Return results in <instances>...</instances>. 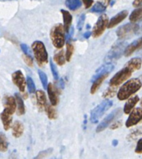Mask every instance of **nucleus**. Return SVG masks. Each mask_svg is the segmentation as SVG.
I'll use <instances>...</instances> for the list:
<instances>
[{"label": "nucleus", "mask_w": 142, "mask_h": 159, "mask_svg": "<svg viewBox=\"0 0 142 159\" xmlns=\"http://www.w3.org/2000/svg\"><path fill=\"white\" fill-rule=\"evenodd\" d=\"M82 3L86 8H89L92 5L93 0H82Z\"/></svg>", "instance_id": "43"}, {"label": "nucleus", "mask_w": 142, "mask_h": 159, "mask_svg": "<svg viewBox=\"0 0 142 159\" xmlns=\"http://www.w3.org/2000/svg\"><path fill=\"white\" fill-rule=\"evenodd\" d=\"M114 69V65L111 64V63H106L105 65L101 66L100 68L96 71V73L94 74V76L91 78V82L95 81L96 78L100 77V76L103 75V74H106V73H111V71Z\"/></svg>", "instance_id": "15"}, {"label": "nucleus", "mask_w": 142, "mask_h": 159, "mask_svg": "<svg viewBox=\"0 0 142 159\" xmlns=\"http://www.w3.org/2000/svg\"><path fill=\"white\" fill-rule=\"evenodd\" d=\"M135 152L138 154H140L142 152V139L140 138L139 141L137 143L136 148H135Z\"/></svg>", "instance_id": "41"}, {"label": "nucleus", "mask_w": 142, "mask_h": 159, "mask_svg": "<svg viewBox=\"0 0 142 159\" xmlns=\"http://www.w3.org/2000/svg\"><path fill=\"white\" fill-rule=\"evenodd\" d=\"M141 81L139 78H133L122 85L117 93V98L121 101L126 100L130 97L138 92L141 88Z\"/></svg>", "instance_id": "1"}, {"label": "nucleus", "mask_w": 142, "mask_h": 159, "mask_svg": "<svg viewBox=\"0 0 142 159\" xmlns=\"http://www.w3.org/2000/svg\"><path fill=\"white\" fill-rule=\"evenodd\" d=\"M116 93H117V87L110 86L103 93L102 98H112V97L116 95Z\"/></svg>", "instance_id": "30"}, {"label": "nucleus", "mask_w": 142, "mask_h": 159, "mask_svg": "<svg viewBox=\"0 0 142 159\" xmlns=\"http://www.w3.org/2000/svg\"><path fill=\"white\" fill-rule=\"evenodd\" d=\"M12 129H13V137L16 138H18L23 135V130H24V127H23V124L21 123L20 121H16V122H14V123H13V127H12Z\"/></svg>", "instance_id": "22"}, {"label": "nucleus", "mask_w": 142, "mask_h": 159, "mask_svg": "<svg viewBox=\"0 0 142 159\" xmlns=\"http://www.w3.org/2000/svg\"><path fill=\"white\" fill-rule=\"evenodd\" d=\"M142 18V8H139L134 10L130 15V21L131 23H136L140 21Z\"/></svg>", "instance_id": "28"}, {"label": "nucleus", "mask_w": 142, "mask_h": 159, "mask_svg": "<svg viewBox=\"0 0 142 159\" xmlns=\"http://www.w3.org/2000/svg\"><path fill=\"white\" fill-rule=\"evenodd\" d=\"M142 45V39H139L138 40H135L131 44L126 46V48L124 50V54L126 57H129L135 51V50L140 48Z\"/></svg>", "instance_id": "17"}, {"label": "nucleus", "mask_w": 142, "mask_h": 159, "mask_svg": "<svg viewBox=\"0 0 142 159\" xmlns=\"http://www.w3.org/2000/svg\"><path fill=\"white\" fill-rule=\"evenodd\" d=\"M106 6L104 3H101V2H97L95 5L93 6L91 12H92V13H102L106 10Z\"/></svg>", "instance_id": "32"}, {"label": "nucleus", "mask_w": 142, "mask_h": 159, "mask_svg": "<svg viewBox=\"0 0 142 159\" xmlns=\"http://www.w3.org/2000/svg\"><path fill=\"white\" fill-rule=\"evenodd\" d=\"M74 50H75L74 45L73 44V43L71 42V40H68L67 43V50H66V53H65L66 61L69 62L71 60V58H72L73 55V52H74Z\"/></svg>", "instance_id": "26"}, {"label": "nucleus", "mask_w": 142, "mask_h": 159, "mask_svg": "<svg viewBox=\"0 0 142 159\" xmlns=\"http://www.w3.org/2000/svg\"><path fill=\"white\" fill-rule=\"evenodd\" d=\"M66 6L69 8L70 10H77L82 6L81 0H66Z\"/></svg>", "instance_id": "27"}, {"label": "nucleus", "mask_w": 142, "mask_h": 159, "mask_svg": "<svg viewBox=\"0 0 142 159\" xmlns=\"http://www.w3.org/2000/svg\"><path fill=\"white\" fill-rule=\"evenodd\" d=\"M126 45V42H120L114 45L105 57V63H111L113 61L118 60L124 52Z\"/></svg>", "instance_id": "5"}, {"label": "nucleus", "mask_w": 142, "mask_h": 159, "mask_svg": "<svg viewBox=\"0 0 142 159\" xmlns=\"http://www.w3.org/2000/svg\"><path fill=\"white\" fill-rule=\"evenodd\" d=\"M23 58L24 59V62L26 63V64L29 67H33V58L30 55H23Z\"/></svg>", "instance_id": "38"}, {"label": "nucleus", "mask_w": 142, "mask_h": 159, "mask_svg": "<svg viewBox=\"0 0 142 159\" xmlns=\"http://www.w3.org/2000/svg\"><path fill=\"white\" fill-rule=\"evenodd\" d=\"M109 19L107 15L106 14H102L99 17L98 20L95 24V26L93 28V31L91 33L92 36L94 38H98L103 34L106 29L107 28V24H108Z\"/></svg>", "instance_id": "9"}, {"label": "nucleus", "mask_w": 142, "mask_h": 159, "mask_svg": "<svg viewBox=\"0 0 142 159\" xmlns=\"http://www.w3.org/2000/svg\"><path fill=\"white\" fill-rule=\"evenodd\" d=\"M8 148V142L6 135L3 133H0V152H4Z\"/></svg>", "instance_id": "29"}, {"label": "nucleus", "mask_w": 142, "mask_h": 159, "mask_svg": "<svg viewBox=\"0 0 142 159\" xmlns=\"http://www.w3.org/2000/svg\"><path fill=\"white\" fill-rule=\"evenodd\" d=\"M53 60L56 62L57 65L62 66L66 63V58H65V54L63 50H60L59 52H56L53 57Z\"/></svg>", "instance_id": "25"}, {"label": "nucleus", "mask_w": 142, "mask_h": 159, "mask_svg": "<svg viewBox=\"0 0 142 159\" xmlns=\"http://www.w3.org/2000/svg\"><path fill=\"white\" fill-rule=\"evenodd\" d=\"M108 74L109 73H106V74H103V75L100 76V77H98V78H96L95 81L92 82L93 84L92 86H91V93L94 94L98 91V89H100V87H101V85L104 82V80L107 78Z\"/></svg>", "instance_id": "21"}, {"label": "nucleus", "mask_w": 142, "mask_h": 159, "mask_svg": "<svg viewBox=\"0 0 142 159\" xmlns=\"http://www.w3.org/2000/svg\"><path fill=\"white\" fill-rule=\"evenodd\" d=\"M51 159H58V158H57V157H52V158H51Z\"/></svg>", "instance_id": "48"}, {"label": "nucleus", "mask_w": 142, "mask_h": 159, "mask_svg": "<svg viewBox=\"0 0 142 159\" xmlns=\"http://www.w3.org/2000/svg\"><path fill=\"white\" fill-rule=\"evenodd\" d=\"M139 97L137 96V95L129 98V100L126 102V104H125L124 106V109H123V111H124L125 113H126V114H129L130 112L134 109L135 106L137 104V102H139Z\"/></svg>", "instance_id": "18"}, {"label": "nucleus", "mask_w": 142, "mask_h": 159, "mask_svg": "<svg viewBox=\"0 0 142 159\" xmlns=\"http://www.w3.org/2000/svg\"><path fill=\"white\" fill-rule=\"evenodd\" d=\"M91 35V33H90V32H87V33H85V34H83V37H84L86 39H87L90 38Z\"/></svg>", "instance_id": "46"}, {"label": "nucleus", "mask_w": 142, "mask_h": 159, "mask_svg": "<svg viewBox=\"0 0 142 159\" xmlns=\"http://www.w3.org/2000/svg\"><path fill=\"white\" fill-rule=\"evenodd\" d=\"M32 48L38 64L41 67L45 65L48 62V54L43 43L41 41H35L32 44Z\"/></svg>", "instance_id": "3"}, {"label": "nucleus", "mask_w": 142, "mask_h": 159, "mask_svg": "<svg viewBox=\"0 0 142 159\" xmlns=\"http://www.w3.org/2000/svg\"><path fill=\"white\" fill-rule=\"evenodd\" d=\"M0 117H1L2 123H3L4 130H9V128H11V125H12V122H13V115L10 114L6 110H3L0 114Z\"/></svg>", "instance_id": "16"}, {"label": "nucleus", "mask_w": 142, "mask_h": 159, "mask_svg": "<svg viewBox=\"0 0 142 159\" xmlns=\"http://www.w3.org/2000/svg\"><path fill=\"white\" fill-rule=\"evenodd\" d=\"M127 67H129L133 72L134 71L139 70L141 68V59L140 57H135L132 58L131 60H130L128 63H126Z\"/></svg>", "instance_id": "24"}, {"label": "nucleus", "mask_w": 142, "mask_h": 159, "mask_svg": "<svg viewBox=\"0 0 142 159\" xmlns=\"http://www.w3.org/2000/svg\"><path fill=\"white\" fill-rule=\"evenodd\" d=\"M141 129L140 128H138V129L132 131L131 133L127 136V140L128 141H134L135 139H136L138 137L141 135Z\"/></svg>", "instance_id": "34"}, {"label": "nucleus", "mask_w": 142, "mask_h": 159, "mask_svg": "<svg viewBox=\"0 0 142 159\" xmlns=\"http://www.w3.org/2000/svg\"><path fill=\"white\" fill-rule=\"evenodd\" d=\"M16 103L18 106V115H23L25 113V105L23 102V99L18 93H15L14 95Z\"/></svg>", "instance_id": "23"}, {"label": "nucleus", "mask_w": 142, "mask_h": 159, "mask_svg": "<svg viewBox=\"0 0 142 159\" xmlns=\"http://www.w3.org/2000/svg\"><path fill=\"white\" fill-rule=\"evenodd\" d=\"M122 126V121H116V123H114L110 127V128H111V130H115V129H117V128H121Z\"/></svg>", "instance_id": "40"}, {"label": "nucleus", "mask_w": 142, "mask_h": 159, "mask_svg": "<svg viewBox=\"0 0 142 159\" xmlns=\"http://www.w3.org/2000/svg\"><path fill=\"white\" fill-rule=\"evenodd\" d=\"M38 75L39 78H40V80H41V83L42 84V87L44 89H47V86L48 84V81H47V77L46 73H44L42 71L38 70Z\"/></svg>", "instance_id": "36"}, {"label": "nucleus", "mask_w": 142, "mask_h": 159, "mask_svg": "<svg viewBox=\"0 0 142 159\" xmlns=\"http://www.w3.org/2000/svg\"><path fill=\"white\" fill-rule=\"evenodd\" d=\"M26 84L28 85V89H29V92L30 93H34L36 92V87H35V84H34L33 80L32 79V78L28 77L26 80Z\"/></svg>", "instance_id": "35"}, {"label": "nucleus", "mask_w": 142, "mask_h": 159, "mask_svg": "<svg viewBox=\"0 0 142 159\" xmlns=\"http://www.w3.org/2000/svg\"><path fill=\"white\" fill-rule=\"evenodd\" d=\"M47 93H48V96H49V100L51 102L52 106H57L58 103V91L57 89L53 86L52 84H47Z\"/></svg>", "instance_id": "13"}, {"label": "nucleus", "mask_w": 142, "mask_h": 159, "mask_svg": "<svg viewBox=\"0 0 142 159\" xmlns=\"http://www.w3.org/2000/svg\"><path fill=\"white\" fill-rule=\"evenodd\" d=\"M16 107L15 98L12 96H6L4 98V110L13 115L16 112Z\"/></svg>", "instance_id": "14"}, {"label": "nucleus", "mask_w": 142, "mask_h": 159, "mask_svg": "<svg viewBox=\"0 0 142 159\" xmlns=\"http://www.w3.org/2000/svg\"><path fill=\"white\" fill-rule=\"evenodd\" d=\"M85 18H86V15L85 14H82L80 16V18L78 19V30H82V27L84 25V22H85Z\"/></svg>", "instance_id": "39"}, {"label": "nucleus", "mask_w": 142, "mask_h": 159, "mask_svg": "<svg viewBox=\"0 0 142 159\" xmlns=\"http://www.w3.org/2000/svg\"><path fill=\"white\" fill-rule=\"evenodd\" d=\"M12 79H13V84L18 87V89L22 93H24L25 87H26V79L24 78L23 73L20 70L16 71L12 74Z\"/></svg>", "instance_id": "11"}, {"label": "nucleus", "mask_w": 142, "mask_h": 159, "mask_svg": "<svg viewBox=\"0 0 142 159\" xmlns=\"http://www.w3.org/2000/svg\"><path fill=\"white\" fill-rule=\"evenodd\" d=\"M132 73H133V71L129 67L125 66L124 68H122V70H120L118 73H116V75L110 80V82H109L110 86L118 87L123 82L126 81L127 79H129L131 78V76L132 75Z\"/></svg>", "instance_id": "6"}, {"label": "nucleus", "mask_w": 142, "mask_h": 159, "mask_svg": "<svg viewBox=\"0 0 142 159\" xmlns=\"http://www.w3.org/2000/svg\"><path fill=\"white\" fill-rule=\"evenodd\" d=\"M45 110H46L47 115V117H48L49 119L53 120V119H55L57 117V112H56V110L53 107V106L47 104L46 107H45Z\"/></svg>", "instance_id": "31"}, {"label": "nucleus", "mask_w": 142, "mask_h": 159, "mask_svg": "<svg viewBox=\"0 0 142 159\" xmlns=\"http://www.w3.org/2000/svg\"><path fill=\"white\" fill-rule=\"evenodd\" d=\"M112 101L111 100H104L103 102L97 105L94 109L91 112L90 120L92 123H96L102 117V115L112 106Z\"/></svg>", "instance_id": "4"}, {"label": "nucleus", "mask_w": 142, "mask_h": 159, "mask_svg": "<svg viewBox=\"0 0 142 159\" xmlns=\"http://www.w3.org/2000/svg\"><path fill=\"white\" fill-rule=\"evenodd\" d=\"M52 152H53V148H52L43 150V151H41L33 159H44L47 156H49L50 154H52Z\"/></svg>", "instance_id": "33"}, {"label": "nucleus", "mask_w": 142, "mask_h": 159, "mask_svg": "<svg viewBox=\"0 0 142 159\" xmlns=\"http://www.w3.org/2000/svg\"><path fill=\"white\" fill-rule=\"evenodd\" d=\"M142 4V0H135L133 2V6L135 8H139Z\"/></svg>", "instance_id": "44"}, {"label": "nucleus", "mask_w": 142, "mask_h": 159, "mask_svg": "<svg viewBox=\"0 0 142 159\" xmlns=\"http://www.w3.org/2000/svg\"><path fill=\"white\" fill-rule=\"evenodd\" d=\"M64 27L61 24H56L52 27L50 33V38L52 40L53 46L57 48H62L65 44L66 41V35H65Z\"/></svg>", "instance_id": "2"}, {"label": "nucleus", "mask_w": 142, "mask_h": 159, "mask_svg": "<svg viewBox=\"0 0 142 159\" xmlns=\"http://www.w3.org/2000/svg\"><path fill=\"white\" fill-rule=\"evenodd\" d=\"M140 29V26L136 24H127L120 27L116 31V35L120 39H125L131 36V34H137Z\"/></svg>", "instance_id": "7"}, {"label": "nucleus", "mask_w": 142, "mask_h": 159, "mask_svg": "<svg viewBox=\"0 0 142 159\" xmlns=\"http://www.w3.org/2000/svg\"><path fill=\"white\" fill-rule=\"evenodd\" d=\"M61 13L62 14V17H63V22H64V29L66 33H68L70 28H71V25H72V22H73V16L72 14L67 10H64V9H61Z\"/></svg>", "instance_id": "19"}, {"label": "nucleus", "mask_w": 142, "mask_h": 159, "mask_svg": "<svg viewBox=\"0 0 142 159\" xmlns=\"http://www.w3.org/2000/svg\"><path fill=\"white\" fill-rule=\"evenodd\" d=\"M8 159H18V154H17V152L13 151L11 152L10 156L8 157Z\"/></svg>", "instance_id": "45"}, {"label": "nucleus", "mask_w": 142, "mask_h": 159, "mask_svg": "<svg viewBox=\"0 0 142 159\" xmlns=\"http://www.w3.org/2000/svg\"><path fill=\"white\" fill-rule=\"evenodd\" d=\"M50 67H51V70H52L53 78H54L55 80H57L58 79V71L57 69V67L55 66V64L53 63V62L52 60L50 61Z\"/></svg>", "instance_id": "37"}, {"label": "nucleus", "mask_w": 142, "mask_h": 159, "mask_svg": "<svg viewBox=\"0 0 142 159\" xmlns=\"http://www.w3.org/2000/svg\"><path fill=\"white\" fill-rule=\"evenodd\" d=\"M36 93V97H37V102L39 108L41 110H44L46 107L47 103V98L46 94L42 90H38Z\"/></svg>", "instance_id": "20"}, {"label": "nucleus", "mask_w": 142, "mask_h": 159, "mask_svg": "<svg viewBox=\"0 0 142 159\" xmlns=\"http://www.w3.org/2000/svg\"><path fill=\"white\" fill-rule=\"evenodd\" d=\"M122 113V108H117V109L114 110L113 112H111L110 114L106 116L103 120L101 121V123L97 126L96 128V133H101L103 130H105L110 124H111L114 120H116L117 117H119Z\"/></svg>", "instance_id": "8"}, {"label": "nucleus", "mask_w": 142, "mask_h": 159, "mask_svg": "<svg viewBox=\"0 0 142 159\" xmlns=\"http://www.w3.org/2000/svg\"><path fill=\"white\" fill-rule=\"evenodd\" d=\"M112 145H113V147H116L118 145V141L117 140H113L112 141Z\"/></svg>", "instance_id": "47"}, {"label": "nucleus", "mask_w": 142, "mask_h": 159, "mask_svg": "<svg viewBox=\"0 0 142 159\" xmlns=\"http://www.w3.org/2000/svg\"><path fill=\"white\" fill-rule=\"evenodd\" d=\"M128 16V12L126 10H123L122 12H120L119 13H117L116 16H114L113 18H111V20L108 22L107 24V28L109 29H112L114 27H116L117 24H119L120 23H122L125 18Z\"/></svg>", "instance_id": "12"}, {"label": "nucleus", "mask_w": 142, "mask_h": 159, "mask_svg": "<svg viewBox=\"0 0 142 159\" xmlns=\"http://www.w3.org/2000/svg\"><path fill=\"white\" fill-rule=\"evenodd\" d=\"M21 48H22V50H23V52H24V54L30 55V50H29V48L28 47L26 44L22 43V44H21Z\"/></svg>", "instance_id": "42"}, {"label": "nucleus", "mask_w": 142, "mask_h": 159, "mask_svg": "<svg viewBox=\"0 0 142 159\" xmlns=\"http://www.w3.org/2000/svg\"><path fill=\"white\" fill-rule=\"evenodd\" d=\"M142 117V109L140 107H137L135 109L132 110L130 112V116L126 122V128H130L132 126H135L141 121Z\"/></svg>", "instance_id": "10"}]
</instances>
